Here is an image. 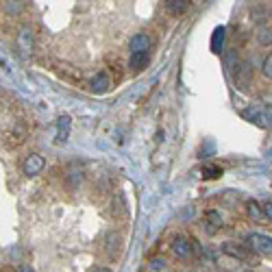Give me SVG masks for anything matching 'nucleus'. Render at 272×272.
Listing matches in <instances>:
<instances>
[{"label":"nucleus","mask_w":272,"mask_h":272,"mask_svg":"<svg viewBox=\"0 0 272 272\" xmlns=\"http://www.w3.org/2000/svg\"><path fill=\"white\" fill-rule=\"evenodd\" d=\"M150 64V50H142V52H131L129 59V70L131 72H142Z\"/></svg>","instance_id":"nucleus-10"},{"label":"nucleus","mask_w":272,"mask_h":272,"mask_svg":"<svg viewBox=\"0 0 272 272\" xmlns=\"http://www.w3.org/2000/svg\"><path fill=\"white\" fill-rule=\"evenodd\" d=\"M163 268H166L163 259H155V261L150 263V270H153V272H159V270H163Z\"/></svg>","instance_id":"nucleus-23"},{"label":"nucleus","mask_w":272,"mask_h":272,"mask_svg":"<svg viewBox=\"0 0 272 272\" xmlns=\"http://www.w3.org/2000/svg\"><path fill=\"white\" fill-rule=\"evenodd\" d=\"M172 253H174V257L188 261L192 255H194V246H192V242H190L188 237H174V242H172Z\"/></svg>","instance_id":"nucleus-8"},{"label":"nucleus","mask_w":272,"mask_h":272,"mask_svg":"<svg viewBox=\"0 0 272 272\" xmlns=\"http://www.w3.org/2000/svg\"><path fill=\"white\" fill-rule=\"evenodd\" d=\"M246 244L259 255H272V237L261 235V233H251L246 237Z\"/></svg>","instance_id":"nucleus-7"},{"label":"nucleus","mask_w":272,"mask_h":272,"mask_svg":"<svg viewBox=\"0 0 272 272\" xmlns=\"http://www.w3.org/2000/svg\"><path fill=\"white\" fill-rule=\"evenodd\" d=\"M111 87V79H109L107 72H98L89 79V89L94 92V94H105Z\"/></svg>","instance_id":"nucleus-11"},{"label":"nucleus","mask_w":272,"mask_h":272,"mask_svg":"<svg viewBox=\"0 0 272 272\" xmlns=\"http://www.w3.org/2000/svg\"><path fill=\"white\" fill-rule=\"evenodd\" d=\"M5 11L9 15H20L24 11V0H5Z\"/></svg>","instance_id":"nucleus-16"},{"label":"nucleus","mask_w":272,"mask_h":272,"mask_svg":"<svg viewBox=\"0 0 272 272\" xmlns=\"http://www.w3.org/2000/svg\"><path fill=\"white\" fill-rule=\"evenodd\" d=\"M261 74L266 76V79H272V52L266 54V59H263V64H261Z\"/></svg>","instance_id":"nucleus-22"},{"label":"nucleus","mask_w":272,"mask_h":272,"mask_svg":"<svg viewBox=\"0 0 272 272\" xmlns=\"http://www.w3.org/2000/svg\"><path fill=\"white\" fill-rule=\"evenodd\" d=\"M18 272H33V268H28V266H22Z\"/></svg>","instance_id":"nucleus-25"},{"label":"nucleus","mask_w":272,"mask_h":272,"mask_svg":"<svg viewBox=\"0 0 272 272\" xmlns=\"http://www.w3.org/2000/svg\"><path fill=\"white\" fill-rule=\"evenodd\" d=\"M46 168V161L40 153H31L28 157L22 161V174L24 176H37L42 174V170Z\"/></svg>","instance_id":"nucleus-6"},{"label":"nucleus","mask_w":272,"mask_h":272,"mask_svg":"<svg viewBox=\"0 0 272 272\" xmlns=\"http://www.w3.org/2000/svg\"><path fill=\"white\" fill-rule=\"evenodd\" d=\"M222 42H224V28L220 26V28H216V31H214V40H211V50H214V52H218V54H220V50H222Z\"/></svg>","instance_id":"nucleus-19"},{"label":"nucleus","mask_w":272,"mask_h":272,"mask_svg":"<svg viewBox=\"0 0 272 272\" xmlns=\"http://www.w3.org/2000/svg\"><path fill=\"white\" fill-rule=\"evenodd\" d=\"M263 216L268 218V220H272V200H268V203H263Z\"/></svg>","instance_id":"nucleus-24"},{"label":"nucleus","mask_w":272,"mask_h":272,"mask_svg":"<svg viewBox=\"0 0 272 272\" xmlns=\"http://www.w3.org/2000/svg\"><path fill=\"white\" fill-rule=\"evenodd\" d=\"M92 272H111V270H109V268H94Z\"/></svg>","instance_id":"nucleus-26"},{"label":"nucleus","mask_w":272,"mask_h":272,"mask_svg":"<svg viewBox=\"0 0 272 272\" xmlns=\"http://www.w3.org/2000/svg\"><path fill=\"white\" fill-rule=\"evenodd\" d=\"M150 48H153V37L148 33H137V35H133V40L129 42L131 52H142V50H150Z\"/></svg>","instance_id":"nucleus-12"},{"label":"nucleus","mask_w":272,"mask_h":272,"mask_svg":"<svg viewBox=\"0 0 272 272\" xmlns=\"http://www.w3.org/2000/svg\"><path fill=\"white\" fill-rule=\"evenodd\" d=\"M15 48H18L20 57H31L35 50V33L31 26H22L18 31V35H15Z\"/></svg>","instance_id":"nucleus-2"},{"label":"nucleus","mask_w":272,"mask_h":272,"mask_svg":"<svg viewBox=\"0 0 272 272\" xmlns=\"http://www.w3.org/2000/svg\"><path fill=\"white\" fill-rule=\"evenodd\" d=\"M233 79H235V85L239 89H248L251 87V81H253V66L248 61H237L235 66V72H233Z\"/></svg>","instance_id":"nucleus-4"},{"label":"nucleus","mask_w":272,"mask_h":272,"mask_svg":"<svg viewBox=\"0 0 272 272\" xmlns=\"http://www.w3.org/2000/svg\"><path fill=\"white\" fill-rule=\"evenodd\" d=\"M105 255L111 261H115L122 255V235L118 231H109L105 235Z\"/></svg>","instance_id":"nucleus-5"},{"label":"nucleus","mask_w":272,"mask_h":272,"mask_svg":"<svg viewBox=\"0 0 272 272\" xmlns=\"http://www.w3.org/2000/svg\"><path fill=\"white\" fill-rule=\"evenodd\" d=\"M163 7H166L170 18H183V15L190 11L192 0H166V5Z\"/></svg>","instance_id":"nucleus-9"},{"label":"nucleus","mask_w":272,"mask_h":272,"mask_svg":"<svg viewBox=\"0 0 272 272\" xmlns=\"http://www.w3.org/2000/svg\"><path fill=\"white\" fill-rule=\"evenodd\" d=\"M205 218H207L209 227H222V216H220V211H216V209H209Z\"/></svg>","instance_id":"nucleus-21"},{"label":"nucleus","mask_w":272,"mask_h":272,"mask_svg":"<svg viewBox=\"0 0 272 272\" xmlns=\"http://www.w3.org/2000/svg\"><path fill=\"white\" fill-rule=\"evenodd\" d=\"M220 176H222L220 166H211V163H209V166H203V178H209V181H211V178H220Z\"/></svg>","instance_id":"nucleus-20"},{"label":"nucleus","mask_w":272,"mask_h":272,"mask_svg":"<svg viewBox=\"0 0 272 272\" xmlns=\"http://www.w3.org/2000/svg\"><path fill=\"white\" fill-rule=\"evenodd\" d=\"M246 211H248V216H251L253 220H261V218H266V216H263V207L257 203V200H248V203H246Z\"/></svg>","instance_id":"nucleus-17"},{"label":"nucleus","mask_w":272,"mask_h":272,"mask_svg":"<svg viewBox=\"0 0 272 272\" xmlns=\"http://www.w3.org/2000/svg\"><path fill=\"white\" fill-rule=\"evenodd\" d=\"M24 139H26V129L15 127L11 133L5 135V144H7V148H20V146L24 144Z\"/></svg>","instance_id":"nucleus-13"},{"label":"nucleus","mask_w":272,"mask_h":272,"mask_svg":"<svg viewBox=\"0 0 272 272\" xmlns=\"http://www.w3.org/2000/svg\"><path fill=\"white\" fill-rule=\"evenodd\" d=\"M255 37H257V44L263 46V48L272 46V28H268V26H259V28H257V33H255Z\"/></svg>","instance_id":"nucleus-15"},{"label":"nucleus","mask_w":272,"mask_h":272,"mask_svg":"<svg viewBox=\"0 0 272 272\" xmlns=\"http://www.w3.org/2000/svg\"><path fill=\"white\" fill-rule=\"evenodd\" d=\"M70 129H72V118H70V115H61V118L57 120V142L59 144L68 142Z\"/></svg>","instance_id":"nucleus-14"},{"label":"nucleus","mask_w":272,"mask_h":272,"mask_svg":"<svg viewBox=\"0 0 272 272\" xmlns=\"http://www.w3.org/2000/svg\"><path fill=\"white\" fill-rule=\"evenodd\" d=\"M266 18H270V13L263 9L261 5H257V7H253V11H251V20L255 22V24H259V26H263V22H266Z\"/></svg>","instance_id":"nucleus-18"},{"label":"nucleus","mask_w":272,"mask_h":272,"mask_svg":"<svg viewBox=\"0 0 272 272\" xmlns=\"http://www.w3.org/2000/svg\"><path fill=\"white\" fill-rule=\"evenodd\" d=\"M242 118L251 120L253 124H257V127H261V129H268L270 124H272V113L268 111V109H263V107L244 109V111H242Z\"/></svg>","instance_id":"nucleus-3"},{"label":"nucleus","mask_w":272,"mask_h":272,"mask_svg":"<svg viewBox=\"0 0 272 272\" xmlns=\"http://www.w3.org/2000/svg\"><path fill=\"white\" fill-rule=\"evenodd\" d=\"M222 253L229 255L233 259L246 261V263H257V257H255V251L248 244H237V242H224L222 244Z\"/></svg>","instance_id":"nucleus-1"},{"label":"nucleus","mask_w":272,"mask_h":272,"mask_svg":"<svg viewBox=\"0 0 272 272\" xmlns=\"http://www.w3.org/2000/svg\"><path fill=\"white\" fill-rule=\"evenodd\" d=\"M270 18H272V9H270Z\"/></svg>","instance_id":"nucleus-27"}]
</instances>
